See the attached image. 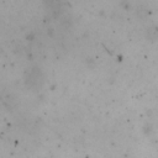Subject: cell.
<instances>
[{"instance_id":"obj_1","label":"cell","mask_w":158,"mask_h":158,"mask_svg":"<svg viewBox=\"0 0 158 158\" xmlns=\"http://www.w3.org/2000/svg\"><path fill=\"white\" fill-rule=\"evenodd\" d=\"M26 81L32 88H36V86L41 85V83H42V73H41V70L38 68H32L28 72V77L26 78Z\"/></svg>"},{"instance_id":"obj_2","label":"cell","mask_w":158,"mask_h":158,"mask_svg":"<svg viewBox=\"0 0 158 158\" xmlns=\"http://www.w3.org/2000/svg\"><path fill=\"white\" fill-rule=\"evenodd\" d=\"M146 38L148 41H157L158 40V26H149L146 30Z\"/></svg>"}]
</instances>
